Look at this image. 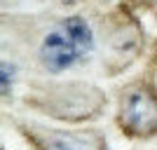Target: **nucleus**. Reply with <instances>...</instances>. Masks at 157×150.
<instances>
[{
  "label": "nucleus",
  "mask_w": 157,
  "mask_h": 150,
  "mask_svg": "<svg viewBox=\"0 0 157 150\" xmlns=\"http://www.w3.org/2000/svg\"><path fill=\"white\" fill-rule=\"evenodd\" d=\"M120 124L131 136H152L157 131V96L150 87L138 85L120 101Z\"/></svg>",
  "instance_id": "obj_1"
},
{
  "label": "nucleus",
  "mask_w": 157,
  "mask_h": 150,
  "mask_svg": "<svg viewBox=\"0 0 157 150\" xmlns=\"http://www.w3.org/2000/svg\"><path fill=\"white\" fill-rule=\"evenodd\" d=\"M80 54H82V49L75 45V40H73L63 28L47 33L45 40H42V45H40V59H42V63L52 73L71 68V66L78 61Z\"/></svg>",
  "instance_id": "obj_2"
},
{
  "label": "nucleus",
  "mask_w": 157,
  "mask_h": 150,
  "mask_svg": "<svg viewBox=\"0 0 157 150\" xmlns=\"http://www.w3.org/2000/svg\"><path fill=\"white\" fill-rule=\"evenodd\" d=\"M42 150H103V138L94 131H47L40 138Z\"/></svg>",
  "instance_id": "obj_3"
},
{
  "label": "nucleus",
  "mask_w": 157,
  "mask_h": 150,
  "mask_svg": "<svg viewBox=\"0 0 157 150\" xmlns=\"http://www.w3.org/2000/svg\"><path fill=\"white\" fill-rule=\"evenodd\" d=\"M63 28L68 35H71L73 40H75V45L82 49V54L89 52L94 45V38H92V31H89V26L85 24V19H80V17H71V19L63 21Z\"/></svg>",
  "instance_id": "obj_4"
},
{
  "label": "nucleus",
  "mask_w": 157,
  "mask_h": 150,
  "mask_svg": "<svg viewBox=\"0 0 157 150\" xmlns=\"http://www.w3.org/2000/svg\"><path fill=\"white\" fill-rule=\"evenodd\" d=\"M10 82H12V68H7V63H2V91H10Z\"/></svg>",
  "instance_id": "obj_5"
},
{
  "label": "nucleus",
  "mask_w": 157,
  "mask_h": 150,
  "mask_svg": "<svg viewBox=\"0 0 157 150\" xmlns=\"http://www.w3.org/2000/svg\"><path fill=\"white\" fill-rule=\"evenodd\" d=\"M63 2H68V5H73V2H78V0H63Z\"/></svg>",
  "instance_id": "obj_6"
}]
</instances>
